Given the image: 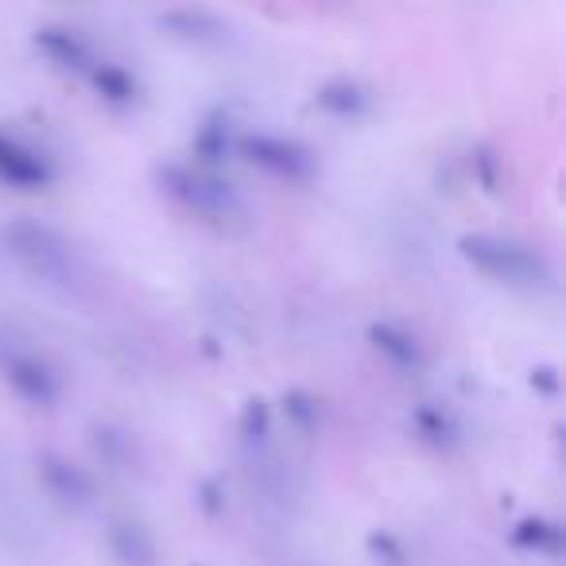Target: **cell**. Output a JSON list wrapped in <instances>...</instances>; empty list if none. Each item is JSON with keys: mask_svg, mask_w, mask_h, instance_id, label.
Here are the masks:
<instances>
[{"mask_svg": "<svg viewBox=\"0 0 566 566\" xmlns=\"http://www.w3.org/2000/svg\"><path fill=\"white\" fill-rule=\"evenodd\" d=\"M462 260L481 272L485 280L512 287V292H551L555 287V268L539 249L516 241V237L496 233H465L458 241Z\"/></svg>", "mask_w": 566, "mask_h": 566, "instance_id": "obj_1", "label": "cell"}, {"mask_svg": "<svg viewBox=\"0 0 566 566\" xmlns=\"http://www.w3.org/2000/svg\"><path fill=\"white\" fill-rule=\"evenodd\" d=\"M4 249H9V256L35 283H43L51 292H74V287H82V260L59 229L32 218H20L4 229Z\"/></svg>", "mask_w": 566, "mask_h": 566, "instance_id": "obj_2", "label": "cell"}, {"mask_svg": "<svg viewBox=\"0 0 566 566\" xmlns=\"http://www.w3.org/2000/svg\"><path fill=\"white\" fill-rule=\"evenodd\" d=\"M156 182L179 210L190 218L206 221V226H233L244 218V206L229 182H221L210 167L202 164H164L156 171Z\"/></svg>", "mask_w": 566, "mask_h": 566, "instance_id": "obj_3", "label": "cell"}, {"mask_svg": "<svg viewBox=\"0 0 566 566\" xmlns=\"http://www.w3.org/2000/svg\"><path fill=\"white\" fill-rule=\"evenodd\" d=\"M0 377L28 408H55L63 400V377L51 357L12 323H0Z\"/></svg>", "mask_w": 566, "mask_h": 566, "instance_id": "obj_4", "label": "cell"}, {"mask_svg": "<svg viewBox=\"0 0 566 566\" xmlns=\"http://www.w3.org/2000/svg\"><path fill=\"white\" fill-rule=\"evenodd\" d=\"M233 151L244 164L260 167L264 175L280 182H311L318 171V159L307 144L292 140V136L275 133H237Z\"/></svg>", "mask_w": 566, "mask_h": 566, "instance_id": "obj_5", "label": "cell"}, {"mask_svg": "<svg viewBox=\"0 0 566 566\" xmlns=\"http://www.w3.org/2000/svg\"><path fill=\"white\" fill-rule=\"evenodd\" d=\"M0 182L35 195V190H48L55 182V164L43 151H35L32 144L0 128Z\"/></svg>", "mask_w": 566, "mask_h": 566, "instance_id": "obj_6", "label": "cell"}, {"mask_svg": "<svg viewBox=\"0 0 566 566\" xmlns=\"http://www.w3.org/2000/svg\"><path fill=\"white\" fill-rule=\"evenodd\" d=\"M35 473H40V485L48 489V496H55L63 509H90L94 504V478L78 462H71V458L43 450L35 458Z\"/></svg>", "mask_w": 566, "mask_h": 566, "instance_id": "obj_7", "label": "cell"}, {"mask_svg": "<svg viewBox=\"0 0 566 566\" xmlns=\"http://www.w3.org/2000/svg\"><path fill=\"white\" fill-rule=\"evenodd\" d=\"M365 338H369V346L377 349V354L385 357V361L392 365L396 373H411V377H416V373L427 369V349H423V342H419L416 334L408 331V326L380 318V323H369Z\"/></svg>", "mask_w": 566, "mask_h": 566, "instance_id": "obj_8", "label": "cell"}, {"mask_svg": "<svg viewBox=\"0 0 566 566\" xmlns=\"http://www.w3.org/2000/svg\"><path fill=\"white\" fill-rule=\"evenodd\" d=\"M105 547L120 566H156L159 563V543L148 524L136 516H113L105 524Z\"/></svg>", "mask_w": 566, "mask_h": 566, "instance_id": "obj_9", "label": "cell"}, {"mask_svg": "<svg viewBox=\"0 0 566 566\" xmlns=\"http://www.w3.org/2000/svg\"><path fill=\"white\" fill-rule=\"evenodd\" d=\"M35 51L48 59L51 66L59 71H71V74H86L90 66L97 63L94 59V48L86 43V35H78L74 28H59V24H48L35 32Z\"/></svg>", "mask_w": 566, "mask_h": 566, "instance_id": "obj_10", "label": "cell"}, {"mask_svg": "<svg viewBox=\"0 0 566 566\" xmlns=\"http://www.w3.org/2000/svg\"><path fill=\"white\" fill-rule=\"evenodd\" d=\"M315 105L334 120H361L373 113V90L357 78H331L315 90Z\"/></svg>", "mask_w": 566, "mask_h": 566, "instance_id": "obj_11", "label": "cell"}, {"mask_svg": "<svg viewBox=\"0 0 566 566\" xmlns=\"http://www.w3.org/2000/svg\"><path fill=\"white\" fill-rule=\"evenodd\" d=\"M159 28L179 43H221L226 40V20L213 17L210 9H198V4H179V9L164 12V17H159Z\"/></svg>", "mask_w": 566, "mask_h": 566, "instance_id": "obj_12", "label": "cell"}, {"mask_svg": "<svg viewBox=\"0 0 566 566\" xmlns=\"http://www.w3.org/2000/svg\"><path fill=\"white\" fill-rule=\"evenodd\" d=\"M411 427H416L419 439L434 450H454L458 442H462V423L454 419V411L439 408V403H419V408L411 411Z\"/></svg>", "mask_w": 566, "mask_h": 566, "instance_id": "obj_13", "label": "cell"}, {"mask_svg": "<svg viewBox=\"0 0 566 566\" xmlns=\"http://www.w3.org/2000/svg\"><path fill=\"white\" fill-rule=\"evenodd\" d=\"M86 78H90V86L97 90V97L109 102V105H133L136 97H140V82H136V74L120 63H105V59H97V63L86 71Z\"/></svg>", "mask_w": 566, "mask_h": 566, "instance_id": "obj_14", "label": "cell"}, {"mask_svg": "<svg viewBox=\"0 0 566 566\" xmlns=\"http://www.w3.org/2000/svg\"><path fill=\"white\" fill-rule=\"evenodd\" d=\"M94 450H97V458L117 473H133L136 465H140V450H136V439L125 431V427L97 423L94 427Z\"/></svg>", "mask_w": 566, "mask_h": 566, "instance_id": "obj_15", "label": "cell"}, {"mask_svg": "<svg viewBox=\"0 0 566 566\" xmlns=\"http://www.w3.org/2000/svg\"><path fill=\"white\" fill-rule=\"evenodd\" d=\"M233 140H237V133H233V125H229L226 113H210V117L202 120V128H198V136H195L198 164H202V167H218L221 159L233 151Z\"/></svg>", "mask_w": 566, "mask_h": 566, "instance_id": "obj_16", "label": "cell"}, {"mask_svg": "<svg viewBox=\"0 0 566 566\" xmlns=\"http://www.w3.org/2000/svg\"><path fill=\"white\" fill-rule=\"evenodd\" d=\"M509 539H512V547L532 551V555H558V551H563V527H558L555 520L524 516L512 527Z\"/></svg>", "mask_w": 566, "mask_h": 566, "instance_id": "obj_17", "label": "cell"}, {"mask_svg": "<svg viewBox=\"0 0 566 566\" xmlns=\"http://www.w3.org/2000/svg\"><path fill=\"white\" fill-rule=\"evenodd\" d=\"M272 403L260 400V396H252L249 403L241 408V419H237V434L244 439V447H268V439H272Z\"/></svg>", "mask_w": 566, "mask_h": 566, "instance_id": "obj_18", "label": "cell"}, {"mask_svg": "<svg viewBox=\"0 0 566 566\" xmlns=\"http://www.w3.org/2000/svg\"><path fill=\"white\" fill-rule=\"evenodd\" d=\"M283 416L292 419L295 431L315 434L318 423H323V408H318V396L303 392V388H292V392L283 396Z\"/></svg>", "mask_w": 566, "mask_h": 566, "instance_id": "obj_19", "label": "cell"}, {"mask_svg": "<svg viewBox=\"0 0 566 566\" xmlns=\"http://www.w3.org/2000/svg\"><path fill=\"white\" fill-rule=\"evenodd\" d=\"M365 551H369V558L377 566H408V547L388 527H377V532L365 535Z\"/></svg>", "mask_w": 566, "mask_h": 566, "instance_id": "obj_20", "label": "cell"}, {"mask_svg": "<svg viewBox=\"0 0 566 566\" xmlns=\"http://www.w3.org/2000/svg\"><path fill=\"white\" fill-rule=\"evenodd\" d=\"M473 171H478V182L489 190V195H496V187H501V164H496L493 148H473Z\"/></svg>", "mask_w": 566, "mask_h": 566, "instance_id": "obj_21", "label": "cell"}, {"mask_svg": "<svg viewBox=\"0 0 566 566\" xmlns=\"http://www.w3.org/2000/svg\"><path fill=\"white\" fill-rule=\"evenodd\" d=\"M198 496H202V509L210 512V516H221V512H226V493H221V485L218 481H202V485H198Z\"/></svg>", "mask_w": 566, "mask_h": 566, "instance_id": "obj_22", "label": "cell"}, {"mask_svg": "<svg viewBox=\"0 0 566 566\" xmlns=\"http://www.w3.org/2000/svg\"><path fill=\"white\" fill-rule=\"evenodd\" d=\"M532 388H543L547 396L558 392V373L555 369H532Z\"/></svg>", "mask_w": 566, "mask_h": 566, "instance_id": "obj_23", "label": "cell"}]
</instances>
